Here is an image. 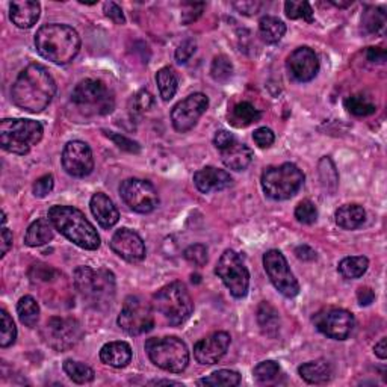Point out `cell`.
I'll return each instance as SVG.
<instances>
[{"mask_svg":"<svg viewBox=\"0 0 387 387\" xmlns=\"http://www.w3.org/2000/svg\"><path fill=\"white\" fill-rule=\"evenodd\" d=\"M54 94L57 82L41 64H30L21 70L11 90L14 105L30 114L43 112L52 103Z\"/></svg>","mask_w":387,"mask_h":387,"instance_id":"6da1fadb","label":"cell"},{"mask_svg":"<svg viewBox=\"0 0 387 387\" xmlns=\"http://www.w3.org/2000/svg\"><path fill=\"white\" fill-rule=\"evenodd\" d=\"M35 47L44 59L66 66L81 52V37L71 26L50 23L38 29Z\"/></svg>","mask_w":387,"mask_h":387,"instance_id":"7a4b0ae2","label":"cell"},{"mask_svg":"<svg viewBox=\"0 0 387 387\" xmlns=\"http://www.w3.org/2000/svg\"><path fill=\"white\" fill-rule=\"evenodd\" d=\"M75 288L92 309L105 310L115 298V275L109 270H92L79 266L73 274Z\"/></svg>","mask_w":387,"mask_h":387,"instance_id":"3957f363","label":"cell"},{"mask_svg":"<svg viewBox=\"0 0 387 387\" xmlns=\"http://www.w3.org/2000/svg\"><path fill=\"white\" fill-rule=\"evenodd\" d=\"M49 219L53 227L64 235L68 241L83 250H97L100 236L82 210L73 206H53L49 210Z\"/></svg>","mask_w":387,"mask_h":387,"instance_id":"277c9868","label":"cell"},{"mask_svg":"<svg viewBox=\"0 0 387 387\" xmlns=\"http://www.w3.org/2000/svg\"><path fill=\"white\" fill-rule=\"evenodd\" d=\"M43 126L25 118H5L0 123V146L14 155L25 156L43 139Z\"/></svg>","mask_w":387,"mask_h":387,"instance_id":"5b68a950","label":"cell"},{"mask_svg":"<svg viewBox=\"0 0 387 387\" xmlns=\"http://www.w3.org/2000/svg\"><path fill=\"white\" fill-rule=\"evenodd\" d=\"M153 307L170 326H181L194 310L192 298L181 281H172L153 295Z\"/></svg>","mask_w":387,"mask_h":387,"instance_id":"8992f818","label":"cell"},{"mask_svg":"<svg viewBox=\"0 0 387 387\" xmlns=\"http://www.w3.org/2000/svg\"><path fill=\"white\" fill-rule=\"evenodd\" d=\"M148 359L167 373L180 374L188 368L189 350L179 337H153L146 342Z\"/></svg>","mask_w":387,"mask_h":387,"instance_id":"52a82bcc","label":"cell"},{"mask_svg":"<svg viewBox=\"0 0 387 387\" xmlns=\"http://www.w3.org/2000/svg\"><path fill=\"white\" fill-rule=\"evenodd\" d=\"M262 188L266 197L283 201L294 197L304 183V175L294 163H281L270 167L262 175Z\"/></svg>","mask_w":387,"mask_h":387,"instance_id":"ba28073f","label":"cell"},{"mask_svg":"<svg viewBox=\"0 0 387 387\" xmlns=\"http://www.w3.org/2000/svg\"><path fill=\"white\" fill-rule=\"evenodd\" d=\"M71 103L86 115H106L112 112L115 100L103 82L96 79H85L71 92Z\"/></svg>","mask_w":387,"mask_h":387,"instance_id":"9c48e42d","label":"cell"},{"mask_svg":"<svg viewBox=\"0 0 387 387\" xmlns=\"http://www.w3.org/2000/svg\"><path fill=\"white\" fill-rule=\"evenodd\" d=\"M118 326L130 336H141L152 331L155 327L152 304L138 295L128 297L118 315Z\"/></svg>","mask_w":387,"mask_h":387,"instance_id":"30bf717a","label":"cell"},{"mask_svg":"<svg viewBox=\"0 0 387 387\" xmlns=\"http://www.w3.org/2000/svg\"><path fill=\"white\" fill-rule=\"evenodd\" d=\"M215 272L235 298H244L247 295L250 272L238 252L226 250L218 260Z\"/></svg>","mask_w":387,"mask_h":387,"instance_id":"8fae6325","label":"cell"},{"mask_svg":"<svg viewBox=\"0 0 387 387\" xmlns=\"http://www.w3.org/2000/svg\"><path fill=\"white\" fill-rule=\"evenodd\" d=\"M41 336L50 348L57 351H66L73 348L81 341L83 337V330L81 322L75 318L53 317L44 324Z\"/></svg>","mask_w":387,"mask_h":387,"instance_id":"7c38bea8","label":"cell"},{"mask_svg":"<svg viewBox=\"0 0 387 387\" xmlns=\"http://www.w3.org/2000/svg\"><path fill=\"white\" fill-rule=\"evenodd\" d=\"M264 266L274 288L283 297L294 298L299 294V284L292 274L286 257L279 250H270L264 255Z\"/></svg>","mask_w":387,"mask_h":387,"instance_id":"4fadbf2b","label":"cell"},{"mask_svg":"<svg viewBox=\"0 0 387 387\" xmlns=\"http://www.w3.org/2000/svg\"><path fill=\"white\" fill-rule=\"evenodd\" d=\"M120 195L123 201L137 213H150L159 206V194L147 180L128 179L121 181Z\"/></svg>","mask_w":387,"mask_h":387,"instance_id":"5bb4252c","label":"cell"},{"mask_svg":"<svg viewBox=\"0 0 387 387\" xmlns=\"http://www.w3.org/2000/svg\"><path fill=\"white\" fill-rule=\"evenodd\" d=\"M312 321L322 335L336 341L348 339L355 327L354 315L345 309H336V307L319 310Z\"/></svg>","mask_w":387,"mask_h":387,"instance_id":"9a60e30c","label":"cell"},{"mask_svg":"<svg viewBox=\"0 0 387 387\" xmlns=\"http://www.w3.org/2000/svg\"><path fill=\"white\" fill-rule=\"evenodd\" d=\"M209 108V99L203 92H194L172 108L171 121L180 133L191 130Z\"/></svg>","mask_w":387,"mask_h":387,"instance_id":"2e32d148","label":"cell"},{"mask_svg":"<svg viewBox=\"0 0 387 387\" xmlns=\"http://www.w3.org/2000/svg\"><path fill=\"white\" fill-rule=\"evenodd\" d=\"M62 167L73 177H86L94 170V157L90 146L83 141H70L62 152Z\"/></svg>","mask_w":387,"mask_h":387,"instance_id":"e0dca14e","label":"cell"},{"mask_svg":"<svg viewBox=\"0 0 387 387\" xmlns=\"http://www.w3.org/2000/svg\"><path fill=\"white\" fill-rule=\"evenodd\" d=\"M110 248L118 257L129 264H138L146 259V246L141 236L130 228H120L110 239Z\"/></svg>","mask_w":387,"mask_h":387,"instance_id":"ac0fdd59","label":"cell"},{"mask_svg":"<svg viewBox=\"0 0 387 387\" xmlns=\"http://www.w3.org/2000/svg\"><path fill=\"white\" fill-rule=\"evenodd\" d=\"M232 337L226 331H217L208 337L201 339L194 346V357L200 365H215L224 357Z\"/></svg>","mask_w":387,"mask_h":387,"instance_id":"d6986e66","label":"cell"},{"mask_svg":"<svg viewBox=\"0 0 387 387\" xmlns=\"http://www.w3.org/2000/svg\"><path fill=\"white\" fill-rule=\"evenodd\" d=\"M288 70L290 76L298 82H310L319 71V61L317 53L310 47H298L289 54Z\"/></svg>","mask_w":387,"mask_h":387,"instance_id":"ffe728a7","label":"cell"},{"mask_svg":"<svg viewBox=\"0 0 387 387\" xmlns=\"http://www.w3.org/2000/svg\"><path fill=\"white\" fill-rule=\"evenodd\" d=\"M194 183L203 194L224 191L233 185V179L227 171L215 167H206L194 175Z\"/></svg>","mask_w":387,"mask_h":387,"instance_id":"44dd1931","label":"cell"},{"mask_svg":"<svg viewBox=\"0 0 387 387\" xmlns=\"http://www.w3.org/2000/svg\"><path fill=\"white\" fill-rule=\"evenodd\" d=\"M90 208L100 227L112 228L120 221V212H118L114 201L103 192H97L91 197Z\"/></svg>","mask_w":387,"mask_h":387,"instance_id":"7402d4cb","label":"cell"},{"mask_svg":"<svg viewBox=\"0 0 387 387\" xmlns=\"http://www.w3.org/2000/svg\"><path fill=\"white\" fill-rule=\"evenodd\" d=\"M41 6L34 0H15L10 5V17L12 23L20 29H29L39 19Z\"/></svg>","mask_w":387,"mask_h":387,"instance_id":"603a6c76","label":"cell"},{"mask_svg":"<svg viewBox=\"0 0 387 387\" xmlns=\"http://www.w3.org/2000/svg\"><path fill=\"white\" fill-rule=\"evenodd\" d=\"M252 157H255L252 150L246 144H241L238 141L221 152V161H223V163L228 170L233 171L247 170L250 163L252 162Z\"/></svg>","mask_w":387,"mask_h":387,"instance_id":"cb8c5ba5","label":"cell"},{"mask_svg":"<svg viewBox=\"0 0 387 387\" xmlns=\"http://www.w3.org/2000/svg\"><path fill=\"white\" fill-rule=\"evenodd\" d=\"M100 360L117 369L126 368L132 360V348L128 342H109L100 350Z\"/></svg>","mask_w":387,"mask_h":387,"instance_id":"d4e9b609","label":"cell"},{"mask_svg":"<svg viewBox=\"0 0 387 387\" xmlns=\"http://www.w3.org/2000/svg\"><path fill=\"white\" fill-rule=\"evenodd\" d=\"M298 374L301 375L304 381L309 384H326L333 377V368L330 361L318 359L313 361H307L298 368Z\"/></svg>","mask_w":387,"mask_h":387,"instance_id":"484cf974","label":"cell"},{"mask_svg":"<svg viewBox=\"0 0 387 387\" xmlns=\"http://www.w3.org/2000/svg\"><path fill=\"white\" fill-rule=\"evenodd\" d=\"M257 324L262 333L268 337H277L280 331V315L274 306H271L268 301L260 303L257 307Z\"/></svg>","mask_w":387,"mask_h":387,"instance_id":"4316f807","label":"cell"},{"mask_svg":"<svg viewBox=\"0 0 387 387\" xmlns=\"http://www.w3.org/2000/svg\"><path fill=\"white\" fill-rule=\"evenodd\" d=\"M53 239V224L50 219H37L29 226L25 235V244L28 247H41Z\"/></svg>","mask_w":387,"mask_h":387,"instance_id":"83f0119b","label":"cell"},{"mask_svg":"<svg viewBox=\"0 0 387 387\" xmlns=\"http://www.w3.org/2000/svg\"><path fill=\"white\" fill-rule=\"evenodd\" d=\"M366 219V212L359 204H345L336 210V224L344 230H355Z\"/></svg>","mask_w":387,"mask_h":387,"instance_id":"f1b7e54d","label":"cell"},{"mask_svg":"<svg viewBox=\"0 0 387 387\" xmlns=\"http://www.w3.org/2000/svg\"><path fill=\"white\" fill-rule=\"evenodd\" d=\"M259 32L265 43L275 44L286 34V25L277 17L266 15L259 21Z\"/></svg>","mask_w":387,"mask_h":387,"instance_id":"f546056e","label":"cell"},{"mask_svg":"<svg viewBox=\"0 0 387 387\" xmlns=\"http://www.w3.org/2000/svg\"><path fill=\"white\" fill-rule=\"evenodd\" d=\"M156 83H157V88H159L161 97L165 101H170L172 97L176 96L177 88H179V77L176 75L175 68L163 67L157 71Z\"/></svg>","mask_w":387,"mask_h":387,"instance_id":"4dcf8cb0","label":"cell"},{"mask_svg":"<svg viewBox=\"0 0 387 387\" xmlns=\"http://www.w3.org/2000/svg\"><path fill=\"white\" fill-rule=\"evenodd\" d=\"M262 118V112L256 109L248 101H241L232 109L230 123L235 128H247V126L257 123Z\"/></svg>","mask_w":387,"mask_h":387,"instance_id":"1f68e13d","label":"cell"},{"mask_svg":"<svg viewBox=\"0 0 387 387\" xmlns=\"http://www.w3.org/2000/svg\"><path fill=\"white\" fill-rule=\"evenodd\" d=\"M369 260L365 256H353V257H345L339 262L337 270L341 272L344 279H359L363 274L368 271Z\"/></svg>","mask_w":387,"mask_h":387,"instance_id":"d6a6232c","label":"cell"},{"mask_svg":"<svg viewBox=\"0 0 387 387\" xmlns=\"http://www.w3.org/2000/svg\"><path fill=\"white\" fill-rule=\"evenodd\" d=\"M17 313L23 326H26L29 328L37 327V324L39 321V306L34 297L30 295L21 297L17 304Z\"/></svg>","mask_w":387,"mask_h":387,"instance_id":"836d02e7","label":"cell"},{"mask_svg":"<svg viewBox=\"0 0 387 387\" xmlns=\"http://www.w3.org/2000/svg\"><path fill=\"white\" fill-rule=\"evenodd\" d=\"M361 25L366 34H370V35L380 34L386 26L384 10H381V8H375V6H368L365 12H363Z\"/></svg>","mask_w":387,"mask_h":387,"instance_id":"e575fe53","label":"cell"},{"mask_svg":"<svg viewBox=\"0 0 387 387\" xmlns=\"http://www.w3.org/2000/svg\"><path fill=\"white\" fill-rule=\"evenodd\" d=\"M241 383V375L236 370L230 369H221L217 373L210 374L203 380L197 381L199 386H212V387H233Z\"/></svg>","mask_w":387,"mask_h":387,"instance_id":"d590c367","label":"cell"},{"mask_svg":"<svg viewBox=\"0 0 387 387\" xmlns=\"http://www.w3.org/2000/svg\"><path fill=\"white\" fill-rule=\"evenodd\" d=\"M64 370L70 380L77 384H88L94 381V377H96L94 370L88 365L70 359L64 361Z\"/></svg>","mask_w":387,"mask_h":387,"instance_id":"8d00e7d4","label":"cell"},{"mask_svg":"<svg viewBox=\"0 0 387 387\" xmlns=\"http://www.w3.org/2000/svg\"><path fill=\"white\" fill-rule=\"evenodd\" d=\"M319 179H321V185L324 186L327 192L333 194L336 191V188L339 185V175H337V170L335 167L333 161L330 159V157H322L319 161Z\"/></svg>","mask_w":387,"mask_h":387,"instance_id":"74e56055","label":"cell"},{"mask_svg":"<svg viewBox=\"0 0 387 387\" xmlns=\"http://www.w3.org/2000/svg\"><path fill=\"white\" fill-rule=\"evenodd\" d=\"M345 108L355 117L373 115L377 110V106L370 101V99L361 96V94H354V96L346 97Z\"/></svg>","mask_w":387,"mask_h":387,"instance_id":"f35d334b","label":"cell"},{"mask_svg":"<svg viewBox=\"0 0 387 387\" xmlns=\"http://www.w3.org/2000/svg\"><path fill=\"white\" fill-rule=\"evenodd\" d=\"M0 326H2L0 327V346H2V348H8V346H11L15 342V339H17V327H15L10 313L5 309L0 310Z\"/></svg>","mask_w":387,"mask_h":387,"instance_id":"ab89813d","label":"cell"},{"mask_svg":"<svg viewBox=\"0 0 387 387\" xmlns=\"http://www.w3.org/2000/svg\"><path fill=\"white\" fill-rule=\"evenodd\" d=\"M210 75L218 83H227L233 76V64L224 54H219L212 62Z\"/></svg>","mask_w":387,"mask_h":387,"instance_id":"60d3db41","label":"cell"},{"mask_svg":"<svg viewBox=\"0 0 387 387\" xmlns=\"http://www.w3.org/2000/svg\"><path fill=\"white\" fill-rule=\"evenodd\" d=\"M284 12H286L288 19L290 20L303 19L307 23L313 21V10L309 2H294V0H289V2L284 3Z\"/></svg>","mask_w":387,"mask_h":387,"instance_id":"b9f144b4","label":"cell"},{"mask_svg":"<svg viewBox=\"0 0 387 387\" xmlns=\"http://www.w3.org/2000/svg\"><path fill=\"white\" fill-rule=\"evenodd\" d=\"M252 375H255L259 383H270L280 375V366L274 360H266L259 363L255 370H252Z\"/></svg>","mask_w":387,"mask_h":387,"instance_id":"7bdbcfd3","label":"cell"},{"mask_svg":"<svg viewBox=\"0 0 387 387\" xmlns=\"http://www.w3.org/2000/svg\"><path fill=\"white\" fill-rule=\"evenodd\" d=\"M295 218L303 224H313L318 219V209L310 200H303L298 203L295 209Z\"/></svg>","mask_w":387,"mask_h":387,"instance_id":"ee69618b","label":"cell"},{"mask_svg":"<svg viewBox=\"0 0 387 387\" xmlns=\"http://www.w3.org/2000/svg\"><path fill=\"white\" fill-rule=\"evenodd\" d=\"M185 259L189 264H192L195 266H203L208 264V248L203 246V244H194V246H189L185 252Z\"/></svg>","mask_w":387,"mask_h":387,"instance_id":"f6af8a7d","label":"cell"},{"mask_svg":"<svg viewBox=\"0 0 387 387\" xmlns=\"http://www.w3.org/2000/svg\"><path fill=\"white\" fill-rule=\"evenodd\" d=\"M155 105V99L148 91H139L132 100V112L137 115L146 114Z\"/></svg>","mask_w":387,"mask_h":387,"instance_id":"bcb514c9","label":"cell"},{"mask_svg":"<svg viewBox=\"0 0 387 387\" xmlns=\"http://www.w3.org/2000/svg\"><path fill=\"white\" fill-rule=\"evenodd\" d=\"M103 132L109 139H112L115 142V146H118L121 150H124V152H128V153H139L141 152L139 144L133 139L124 137V135H120V133H114V132H108V130H103Z\"/></svg>","mask_w":387,"mask_h":387,"instance_id":"7dc6e473","label":"cell"},{"mask_svg":"<svg viewBox=\"0 0 387 387\" xmlns=\"http://www.w3.org/2000/svg\"><path fill=\"white\" fill-rule=\"evenodd\" d=\"M197 50V43L192 38H188L185 41H181L176 50V61L179 64H186V62L192 58V54Z\"/></svg>","mask_w":387,"mask_h":387,"instance_id":"c3c4849f","label":"cell"},{"mask_svg":"<svg viewBox=\"0 0 387 387\" xmlns=\"http://www.w3.org/2000/svg\"><path fill=\"white\" fill-rule=\"evenodd\" d=\"M204 8H206V3H203V2L201 3H186L183 6V11H181V23H183V25H191L192 21H195L203 14Z\"/></svg>","mask_w":387,"mask_h":387,"instance_id":"681fc988","label":"cell"},{"mask_svg":"<svg viewBox=\"0 0 387 387\" xmlns=\"http://www.w3.org/2000/svg\"><path fill=\"white\" fill-rule=\"evenodd\" d=\"M54 186V179L52 175H46L43 177H39L34 183V195L38 199H44L47 194H50L53 191Z\"/></svg>","mask_w":387,"mask_h":387,"instance_id":"f907efd6","label":"cell"},{"mask_svg":"<svg viewBox=\"0 0 387 387\" xmlns=\"http://www.w3.org/2000/svg\"><path fill=\"white\" fill-rule=\"evenodd\" d=\"M252 139H255V142L260 148H268L274 144L275 135L271 129L259 128L257 130H255V133H252Z\"/></svg>","mask_w":387,"mask_h":387,"instance_id":"816d5d0a","label":"cell"},{"mask_svg":"<svg viewBox=\"0 0 387 387\" xmlns=\"http://www.w3.org/2000/svg\"><path fill=\"white\" fill-rule=\"evenodd\" d=\"M103 12L106 17H109L114 23H117V25H124L126 23L123 10L115 2H106L103 5Z\"/></svg>","mask_w":387,"mask_h":387,"instance_id":"f5cc1de1","label":"cell"},{"mask_svg":"<svg viewBox=\"0 0 387 387\" xmlns=\"http://www.w3.org/2000/svg\"><path fill=\"white\" fill-rule=\"evenodd\" d=\"M235 142L236 139L233 137V133H230L228 130H218L215 133V138H213V144H215L219 152L228 148L232 144H235Z\"/></svg>","mask_w":387,"mask_h":387,"instance_id":"db71d44e","label":"cell"},{"mask_svg":"<svg viewBox=\"0 0 387 387\" xmlns=\"http://www.w3.org/2000/svg\"><path fill=\"white\" fill-rule=\"evenodd\" d=\"M233 6L241 14H244V15H255V14H257L260 11V8H262V3H260V2H252V0H250V2H235Z\"/></svg>","mask_w":387,"mask_h":387,"instance_id":"11a10c76","label":"cell"},{"mask_svg":"<svg viewBox=\"0 0 387 387\" xmlns=\"http://www.w3.org/2000/svg\"><path fill=\"white\" fill-rule=\"evenodd\" d=\"M357 299H359V304L360 306H369V304H373L374 303V299H375V294H374V290L370 289V288H360L357 290Z\"/></svg>","mask_w":387,"mask_h":387,"instance_id":"9f6ffc18","label":"cell"},{"mask_svg":"<svg viewBox=\"0 0 387 387\" xmlns=\"http://www.w3.org/2000/svg\"><path fill=\"white\" fill-rule=\"evenodd\" d=\"M0 247H2V251H0V256L5 257L6 252L10 251V248L12 247V233L8 230V228L3 226L2 227V239H0Z\"/></svg>","mask_w":387,"mask_h":387,"instance_id":"6f0895ef","label":"cell"},{"mask_svg":"<svg viewBox=\"0 0 387 387\" xmlns=\"http://www.w3.org/2000/svg\"><path fill=\"white\" fill-rule=\"evenodd\" d=\"M295 255L299 260H315L317 259V252L307 246H299L295 248Z\"/></svg>","mask_w":387,"mask_h":387,"instance_id":"680465c9","label":"cell"},{"mask_svg":"<svg viewBox=\"0 0 387 387\" xmlns=\"http://www.w3.org/2000/svg\"><path fill=\"white\" fill-rule=\"evenodd\" d=\"M368 59L373 62H383L386 59V52L383 49H378V47H369Z\"/></svg>","mask_w":387,"mask_h":387,"instance_id":"91938a15","label":"cell"},{"mask_svg":"<svg viewBox=\"0 0 387 387\" xmlns=\"http://www.w3.org/2000/svg\"><path fill=\"white\" fill-rule=\"evenodd\" d=\"M374 351L377 354V357H380L381 360L387 359V339L386 337H383L381 341L375 345Z\"/></svg>","mask_w":387,"mask_h":387,"instance_id":"94428289","label":"cell"},{"mask_svg":"<svg viewBox=\"0 0 387 387\" xmlns=\"http://www.w3.org/2000/svg\"><path fill=\"white\" fill-rule=\"evenodd\" d=\"M150 384H156V386H161V384H171V386H181L179 381H171V380H155Z\"/></svg>","mask_w":387,"mask_h":387,"instance_id":"6125c7cd","label":"cell"},{"mask_svg":"<svg viewBox=\"0 0 387 387\" xmlns=\"http://www.w3.org/2000/svg\"><path fill=\"white\" fill-rule=\"evenodd\" d=\"M331 3H333L335 6H339V8H346V6L353 5V0H351V2H345V3L344 2H331Z\"/></svg>","mask_w":387,"mask_h":387,"instance_id":"be15d7a7","label":"cell"}]
</instances>
